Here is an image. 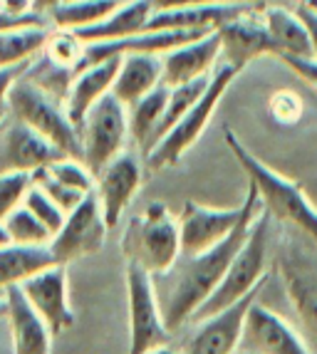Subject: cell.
Wrapping results in <instances>:
<instances>
[{"instance_id":"1","label":"cell","mask_w":317,"mask_h":354,"mask_svg":"<svg viewBox=\"0 0 317 354\" xmlns=\"http://www.w3.org/2000/svg\"><path fill=\"white\" fill-rule=\"evenodd\" d=\"M260 213H263L260 196L255 191V186L248 183V194L243 198V218L241 223L235 225L233 233L226 241H221L218 245H213V248L203 250L199 255H181L176 266L166 272V275H174V278H171L166 295L158 297V305H161L169 332L191 322L196 310L208 300V295L221 283V278L226 275V270L238 255V250L243 248V243L248 241L253 223L258 221Z\"/></svg>"},{"instance_id":"2","label":"cell","mask_w":317,"mask_h":354,"mask_svg":"<svg viewBox=\"0 0 317 354\" xmlns=\"http://www.w3.org/2000/svg\"><path fill=\"white\" fill-rule=\"evenodd\" d=\"M226 144H228L230 153L235 156V161L241 164V169L246 171L248 183L255 186L263 203L265 213L273 216L278 221L295 225L298 230H302L305 236H310L312 241H317V208L310 203V198L305 196L302 186L290 178H285L282 174L273 171L271 166L255 156L253 151H248L238 136L230 129L224 131Z\"/></svg>"},{"instance_id":"3","label":"cell","mask_w":317,"mask_h":354,"mask_svg":"<svg viewBox=\"0 0 317 354\" xmlns=\"http://www.w3.org/2000/svg\"><path fill=\"white\" fill-rule=\"evenodd\" d=\"M268 236H271V216L263 208L258 221L253 223L248 241L243 243V248L238 250V255L228 266L221 283L216 285V290L208 295V300L194 313L191 322L224 313L230 305L241 302L243 297L260 292V288L268 280V268H265L268 266Z\"/></svg>"},{"instance_id":"4","label":"cell","mask_w":317,"mask_h":354,"mask_svg":"<svg viewBox=\"0 0 317 354\" xmlns=\"http://www.w3.org/2000/svg\"><path fill=\"white\" fill-rule=\"evenodd\" d=\"M8 109L12 119H18L30 129H35L47 142H53L60 151L72 159H82V139L80 129L70 122L65 104H60L55 95L33 82L28 75H23L12 84L8 95Z\"/></svg>"},{"instance_id":"5","label":"cell","mask_w":317,"mask_h":354,"mask_svg":"<svg viewBox=\"0 0 317 354\" xmlns=\"http://www.w3.org/2000/svg\"><path fill=\"white\" fill-rule=\"evenodd\" d=\"M124 250L129 263L144 268L152 278L166 275L181 258L179 218L171 216L164 203H149L144 213L132 221L124 238Z\"/></svg>"},{"instance_id":"6","label":"cell","mask_w":317,"mask_h":354,"mask_svg":"<svg viewBox=\"0 0 317 354\" xmlns=\"http://www.w3.org/2000/svg\"><path fill=\"white\" fill-rule=\"evenodd\" d=\"M238 75H241V70H235L233 65H226V62H218L213 67L208 87L201 95V100L147 153V161L152 169H166V166L179 164V159H181L183 153L201 139V134H203L208 122H211L213 112L218 109L224 95L228 92V87L233 84V80Z\"/></svg>"},{"instance_id":"7","label":"cell","mask_w":317,"mask_h":354,"mask_svg":"<svg viewBox=\"0 0 317 354\" xmlns=\"http://www.w3.org/2000/svg\"><path fill=\"white\" fill-rule=\"evenodd\" d=\"M127 136H129V112L109 92L89 109L80 127L82 161L94 176L122 153Z\"/></svg>"},{"instance_id":"8","label":"cell","mask_w":317,"mask_h":354,"mask_svg":"<svg viewBox=\"0 0 317 354\" xmlns=\"http://www.w3.org/2000/svg\"><path fill=\"white\" fill-rule=\"evenodd\" d=\"M127 300H129V354H147L169 339V327L158 305L154 278L136 263H127Z\"/></svg>"},{"instance_id":"9","label":"cell","mask_w":317,"mask_h":354,"mask_svg":"<svg viewBox=\"0 0 317 354\" xmlns=\"http://www.w3.org/2000/svg\"><path fill=\"white\" fill-rule=\"evenodd\" d=\"M107 230H109V225L102 216L100 198L92 191L84 196V201L80 206L67 213L62 228L50 241V250L60 266H67L77 258L97 253L105 245Z\"/></svg>"},{"instance_id":"10","label":"cell","mask_w":317,"mask_h":354,"mask_svg":"<svg viewBox=\"0 0 317 354\" xmlns=\"http://www.w3.org/2000/svg\"><path fill=\"white\" fill-rule=\"evenodd\" d=\"M243 218V203L235 208H211L186 201L179 216L181 255H199L230 236Z\"/></svg>"},{"instance_id":"11","label":"cell","mask_w":317,"mask_h":354,"mask_svg":"<svg viewBox=\"0 0 317 354\" xmlns=\"http://www.w3.org/2000/svg\"><path fill=\"white\" fill-rule=\"evenodd\" d=\"M218 35H221V62L233 65L235 70H243L258 55H275V42L265 25L263 6L248 8L235 20L221 25Z\"/></svg>"},{"instance_id":"12","label":"cell","mask_w":317,"mask_h":354,"mask_svg":"<svg viewBox=\"0 0 317 354\" xmlns=\"http://www.w3.org/2000/svg\"><path fill=\"white\" fill-rule=\"evenodd\" d=\"M23 295L35 307V313L45 319L53 335L70 330L75 325V313L70 307V295H67V270L65 266H50L45 270L35 272L23 285Z\"/></svg>"},{"instance_id":"13","label":"cell","mask_w":317,"mask_h":354,"mask_svg":"<svg viewBox=\"0 0 317 354\" xmlns=\"http://www.w3.org/2000/svg\"><path fill=\"white\" fill-rule=\"evenodd\" d=\"M53 142H47L35 129L12 119L6 129L0 131V174L6 171H25L35 174L37 169H45L53 161L62 159Z\"/></svg>"},{"instance_id":"14","label":"cell","mask_w":317,"mask_h":354,"mask_svg":"<svg viewBox=\"0 0 317 354\" xmlns=\"http://www.w3.org/2000/svg\"><path fill=\"white\" fill-rule=\"evenodd\" d=\"M94 178H97L94 194L100 198L102 216H105L107 225L114 228L141 186V178H144L141 164L136 161V156L122 151L117 159L109 161Z\"/></svg>"},{"instance_id":"15","label":"cell","mask_w":317,"mask_h":354,"mask_svg":"<svg viewBox=\"0 0 317 354\" xmlns=\"http://www.w3.org/2000/svg\"><path fill=\"white\" fill-rule=\"evenodd\" d=\"M243 339L248 344V352L255 354H310L302 337L293 330L290 322L253 300L246 313L243 325Z\"/></svg>"},{"instance_id":"16","label":"cell","mask_w":317,"mask_h":354,"mask_svg":"<svg viewBox=\"0 0 317 354\" xmlns=\"http://www.w3.org/2000/svg\"><path fill=\"white\" fill-rule=\"evenodd\" d=\"M258 292L243 297L241 302L230 305L228 310L211 317L199 319L191 339L183 347V354H235V347L243 339V325H246V313Z\"/></svg>"},{"instance_id":"17","label":"cell","mask_w":317,"mask_h":354,"mask_svg":"<svg viewBox=\"0 0 317 354\" xmlns=\"http://www.w3.org/2000/svg\"><path fill=\"white\" fill-rule=\"evenodd\" d=\"M218 59H221V35L218 30H213L199 40H191L161 55V84L176 87L211 75Z\"/></svg>"},{"instance_id":"18","label":"cell","mask_w":317,"mask_h":354,"mask_svg":"<svg viewBox=\"0 0 317 354\" xmlns=\"http://www.w3.org/2000/svg\"><path fill=\"white\" fill-rule=\"evenodd\" d=\"M119 65H122V55L102 59V62H94V65H87L72 75L70 89H67V97H65V109H67L70 122L77 129L82 127L89 109H92L102 97H107L112 92Z\"/></svg>"},{"instance_id":"19","label":"cell","mask_w":317,"mask_h":354,"mask_svg":"<svg viewBox=\"0 0 317 354\" xmlns=\"http://www.w3.org/2000/svg\"><path fill=\"white\" fill-rule=\"evenodd\" d=\"M6 317L12 332V354H50L53 352V332L45 319L35 313L20 285L6 290Z\"/></svg>"},{"instance_id":"20","label":"cell","mask_w":317,"mask_h":354,"mask_svg":"<svg viewBox=\"0 0 317 354\" xmlns=\"http://www.w3.org/2000/svg\"><path fill=\"white\" fill-rule=\"evenodd\" d=\"M161 84V55L127 53L114 77L112 95L124 106H132Z\"/></svg>"},{"instance_id":"21","label":"cell","mask_w":317,"mask_h":354,"mask_svg":"<svg viewBox=\"0 0 317 354\" xmlns=\"http://www.w3.org/2000/svg\"><path fill=\"white\" fill-rule=\"evenodd\" d=\"M152 12H154L152 0H124L122 6H119L109 18L102 20V23L92 25V28L77 30V37H80L84 45H89V42L132 37V35H136V32H144Z\"/></svg>"},{"instance_id":"22","label":"cell","mask_w":317,"mask_h":354,"mask_svg":"<svg viewBox=\"0 0 317 354\" xmlns=\"http://www.w3.org/2000/svg\"><path fill=\"white\" fill-rule=\"evenodd\" d=\"M57 266L50 245H6L0 248V292L12 285H23L35 272Z\"/></svg>"},{"instance_id":"23","label":"cell","mask_w":317,"mask_h":354,"mask_svg":"<svg viewBox=\"0 0 317 354\" xmlns=\"http://www.w3.org/2000/svg\"><path fill=\"white\" fill-rule=\"evenodd\" d=\"M263 18L268 25L273 42H275V55H295V57H312L310 37L300 20L298 12L280 6H265Z\"/></svg>"},{"instance_id":"24","label":"cell","mask_w":317,"mask_h":354,"mask_svg":"<svg viewBox=\"0 0 317 354\" xmlns=\"http://www.w3.org/2000/svg\"><path fill=\"white\" fill-rule=\"evenodd\" d=\"M50 28L47 25H20L0 30V67H15L33 62L45 50Z\"/></svg>"},{"instance_id":"25","label":"cell","mask_w":317,"mask_h":354,"mask_svg":"<svg viewBox=\"0 0 317 354\" xmlns=\"http://www.w3.org/2000/svg\"><path fill=\"white\" fill-rule=\"evenodd\" d=\"M166 100H169V87L158 84L147 97H141L136 104L127 106V112H129V134L139 142V147H144L147 153L154 144V134L158 129V122L164 117Z\"/></svg>"},{"instance_id":"26","label":"cell","mask_w":317,"mask_h":354,"mask_svg":"<svg viewBox=\"0 0 317 354\" xmlns=\"http://www.w3.org/2000/svg\"><path fill=\"white\" fill-rule=\"evenodd\" d=\"M282 280L290 302L300 313L302 322L317 335V275L307 268H300L290 260L282 263Z\"/></svg>"},{"instance_id":"27","label":"cell","mask_w":317,"mask_h":354,"mask_svg":"<svg viewBox=\"0 0 317 354\" xmlns=\"http://www.w3.org/2000/svg\"><path fill=\"white\" fill-rule=\"evenodd\" d=\"M122 3L124 0H65L50 12V20L55 28L77 32V30L92 28V25L109 18Z\"/></svg>"},{"instance_id":"28","label":"cell","mask_w":317,"mask_h":354,"mask_svg":"<svg viewBox=\"0 0 317 354\" xmlns=\"http://www.w3.org/2000/svg\"><path fill=\"white\" fill-rule=\"evenodd\" d=\"M208 80H211V75L199 77V80H191V82L176 84V87H169V100H166L164 117H161L156 134H154V144H156L158 139H161V136H164L166 131L176 124L179 119H181L183 114H186L188 109L201 100V95H203L206 87H208ZM149 151H152V149H149Z\"/></svg>"},{"instance_id":"29","label":"cell","mask_w":317,"mask_h":354,"mask_svg":"<svg viewBox=\"0 0 317 354\" xmlns=\"http://www.w3.org/2000/svg\"><path fill=\"white\" fill-rule=\"evenodd\" d=\"M84 45L80 37H77L75 30H50V35H47V42H45V57L53 62V65L62 67V70L72 72L75 75L80 62L84 57Z\"/></svg>"},{"instance_id":"30","label":"cell","mask_w":317,"mask_h":354,"mask_svg":"<svg viewBox=\"0 0 317 354\" xmlns=\"http://www.w3.org/2000/svg\"><path fill=\"white\" fill-rule=\"evenodd\" d=\"M6 228L15 245H50L53 233L40 223L25 206L15 208L6 218Z\"/></svg>"},{"instance_id":"31","label":"cell","mask_w":317,"mask_h":354,"mask_svg":"<svg viewBox=\"0 0 317 354\" xmlns=\"http://www.w3.org/2000/svg\"><path fill=\"white\" fill-rule=\"evenodd\" d=\"M45 171L50 174L55 181H60L62 186H67V189L80 191V194H92L94 183H97V178H94V174L84 166V161L72 159V156H62V159L53 161L50 166H45Z\"/></svg>"},{"instance_id":"32","label":"cell","mask_w":317,"mask_h":354,"mask_svg":"<svg viewBox=\"0 0 317 354\" xmlns=\"http://www.w3.org/2000/svg\"><path fill=\"white\" fill-rule=\"evenodd\" d=\"M23 206L28 208V211L33 213V216H35V218L40 221V223L45 225L53 236L62 228V223H65V218H67V213L62 211V208H60L57 203H55L53 198L40 189V186H35V183H33L30 191L25 194Z\"/></svg>"},{"instance_id":"33","label":"cell","mask_w":317,"mask_h":354,"mask_svg":"<svg viewBox=\"0 0 317 354\" xmlns=\"http://www.w3.org/2000/svg\"><path fill=\"white\" fill-rule=\"evenodd\" d=\"M33 186V174L6 171L0 174V221H6L15 208L23 206L25 194Z\"/></svg>"},{"instance_id":"34","label":"cell","mask_w":317,"mask_h":354,"mask_svg":"<svg viewBox=\"0 0 317 354\" xmlns=\"http://www.w3.org/2000/svg\"><path fill=\"white\" fill-rule=\"evenodd\" d=\"M33 183L40 186V189L45 191V194L50 196V198H53L65 213H70L72 208L80 206V203L84 201V196H87V194H80V191H75V189H67V186H62L60 181H55L45 169H37V171L33 174Z\"/></svg>"},{"instance_id":"35","label":"cell","mask_w":317,"mask_h":354,"mask_svg":"<svg viewBox=\"0 0 317 354\" xmlns=\"http://www.w3.org/2000/svg\"><path fill=\"white\" fill-rule=\"evenodd\" d=\"M30 65L33 62H25V65H15V67H0V124H3L6 114H10V109H8V95H10L12 84L28 72Z\"/></svg>"},{"instance_id":"36","label":"cell","mask_w":317,"mask_h":354,"mask_svg":"<svg viewBox=\"0 0 317 354\" xmlns=\"http://www.w3.org/2000/svg\"><path fill=\"white\" fill-rule=\"evenodd\" d=\"M278 57L305 82H310L317 89V59L315 57H295V55H278Z\"/></svg>"},{"instance_id":"37","label":"cell","mask_w":317,"mask_h":354,"mask_svg":"<svg viewBox=\"0 0 317 354\" xmlns=\"http://www.w3.org/2000/svg\"><path fill=\"white\" fill-rule=\"evenodd\" d=\"M300 15V20H302V25H305L307 30V37H310V48H312V57L317 59V10H312V8H298L295 10Z\"/></svg>"},{"instance_id":"38","label":"cell","mask_w":317,"mask_h":354,"mask_svg":"<svg viewBox=\"0 0 317 354\" xmlns=\"http://www.w3.org/2000/svg\"><path fill=\"white\" fill-rule=\"evenodd\" d=\"M208 3H221V0H152L154 10H181V8L208 6Z\"/></svg>"},{"instance_id":"39","label":"cell","mask_w":317,"mask_h":354,"mask_svg":"<svg viewBox=\"0 0 317 354\" xmlns=\"http://www.w3.org/2000/svg\"><path fill=\"white\" fill-rule=\"evenodd\" d=\"M0 12H6V15H28L33 12V0H0Z\"/></svg>"},{"instance_id":"40","label":"cell","mask_w":317,"mask_h":354,"mask_svg":"<svg viewBox=\"0 0 317 354\" xmlns=\"http://www.w3.org/2000/svg\"><path fill=\"white\" fill-rule=\"evenodd\" d=\"M60 3H65V0H33V12H40V15L50 18V12H53Z\"/></svg>"},{"instance_id":"41","label":"cell","mask_w":317,"mask_h":354,"mask_svg":"<svg viewBox=\"0 0 317 354\" xmlns=\"http://www.w3.org/2000/svg\"><path fill=\"white\" fill-rule=\"evenodd\" d=\"M10 233H8L6 228V221H0V248H6V245H10Z\"/></svg>"},{"instance_id":"42","label":"cell","mask_w":317,"mask_h":354,"mask_svg":"<svg viewBox=\"0 0 317 354\" xmlns=\"http://www.w3.org/2000/svg\"><path fill=\"white\" fill-rule=\"evenodd\" d=\"M221 3H243V6H273V0H221Z\"/></svg>"},{"instance_id":"43","label":"cell","mask_w":317,"mask_h":354,"mask_svg":"<svg viewBox=\"0 0 317 354\" xmlns=\"http://www.w3.org/2000/svg\"><path fill=\"white\" fill-rule=\"evenodd\" d=\"M147 354H176L174 349L169 347V344H161V347H154V349H149Z\"/></svg>"},{"instance_id":"44","label":"cell","mask_w":317,"mask_h":354,"mask_svg":"<svg viewBox=\"0 0 317 354\" xmlns=\"http://www.w3.org/2000/svg\"><path fill=\"white\" fill-rule=\"evenodd\" d=\"M298 8H312V10H317V0H293Z\"/></svg>"},{"instance_id":"45","label":"cell","mask_w":317,"mask_h":354,"mask_svg":"<svg viewBox=\"0 0 317 354\" xmlns=\"http://www.w3.org/2000/svg\"><path fill=\"white\" fill-rule=\"evenodd\" d=\"M6 310H8V305H6V292H0V317H6Z\"/></svg>"},{"instance_id":"46","label":"cell","mask_w":317,"mask_h":354,"mask_svg":"<svg viewBox=\"0 0 317 354\" xmlns=\"http://www.w3.org/2000/svg\"><path fill=\"white\" fill-rule=\"evenodd\" d=\"M235 354H255V352H235Z\"/></svg>"}]
</instances>
